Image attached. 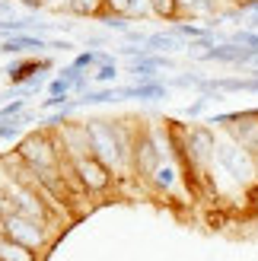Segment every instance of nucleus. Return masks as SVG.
I'll return each mask as SVG.
<instances>
[{
	"label": "nucleus",
	"instance_id": "9b49d317",
	"mask_svg": "<svg viewBox=\"0 0 258 261\" xmlns=\"http://www.w3.org/2000/svg\"><path fill=\"white\" fill-rule=\"evenodd\" d=\"M96 76H99V80H112V76H115V70H112V67H102Z\"/></svg>",
	"mask_w": 258,
	"mask_h": 261
},
{
	"label": "nucleus",
	"instance_id": "f8f14e48",
	"mask_svg": "<svg viewBox=\"0 0 258 261\" xmlns=\"http://www.w3.org/2000/svg\"><path fill=\"white\" fill-rule=\"evenodd\" d=\"M22 4H29V7H42V0H22Z\"/></svg>",
	"mask_w": 258,
	"mask_h": 261
},
{
	"label": "nucleus",
	"instance_id": "1a4fd4ad",
	"mask_svg": "<svg viewBox=\"0 0 258 261\" xmlns=\"http://www.w3.org/2000/svg\"><path fill=\"white\" fill-rule=\"evenodd\" d=\"M102 4L106 0H70V10L76 16H96V13H102Z\"/></svg>",
	"mask_w": 258,
	"mask_h": 261
},
{
	"label": "nucleus",
	"instance_id": "7ed1b4c3",
	"mask_svg": "<svg viewBox=\"0 0 258 261\" xmlns=\"http://www.w3.org/2000/svg\"><path fill=\"white\" fill-rule=\"evenodd\" d=\"M0 232L10 236V239H16V242H22L25 249H32V252H38L48 242V229H45L42 220H32V217H22V214H4Z\"/></svg>",
	"mask_w": 258,
	"mask_h": 261
},
{
	"label": "nucleus",
	"instance_id": "423d86ee",
	"mask_svg": "<svg viewBox=\"0 0 258 261\" xmlns=\"http://www.w3.org/2000/svg\"><path fill=\"white\" fill-rule=\"evenodd\" d=\"M150 10L157 13L160 19H178L182 16V0H150Z\"/></svg>",
	"mask_w": 258,
	"mask_h": 261
},
{
	"label": "nucleus",
	"instance_id": "0eeeda50",
	"mask_svg": "<svg viewBox=\"0 0 258 261\" xmlns=\"http://www.w3.org/2000/svg\"><path fill=\"white\" fill-rule=\"evenodd\" d=\"M42 67H48L45 61L42 64H38V61H25V64H19V67H10V80L13 83H22V80H29L32 73H38Z\"/></svg>",
	"mask_w": 258,
	"mask_h": 261
},
{
	"label": "nucleus",
	"instance_id": "20e7f679",
	"mask_svg": "<svg viewBox=\"0 0 258 261\" xmlns=\"http://www.w3.org/2000/svg\"><path fill=\"white\" fill-rule=\"evenodd\" d=\"M70 166H73V175H76V181H80L83 191L99 194V191H109L112 188V172H109V166H106L102 156L86 153V156H76Z\"/></svg>",
	"mask_w": 258,
	"mask_h": 261
},
{
	"label": "nucleus",
	"instance_id": "39448f33",
	"mask_svg": "<svg viewBox=\"0 0 258 261\" xmlns=\"http://www.w3.org/2000/svg\"><path fill=\"white\" fill-rule=\"evenodd\" d=\"M0 261H38V258H35L32 249H25L22 242H16V239H10V236L0 232Z\"/></svg>",
	"mask_w": 258,
	"mask_h": 261
},
{
	"label": "nucleus",
	"instance_id": "9d476101",
	"mask_svg": "<svg viewBox=\"0 0 258 261\" xmlns=\"http://www.w3.org/2000/svg\"><path fill=\"white\" fill-rule=\"evenodd\" d=\"M25 48H42V42H35V38H29V35H19V38H10V42L4 45V51H25Z\"/></svg>",
	"mask_w": 258,
	"mask_h": 261
},
{
	"label": "nucleus",
	"instance_id": "f03ea898",
	"mask_svg": "<svg viewBox=\"0 0 258 261\" xmlns=\"http://www.w3.org/2000/svg\"><path fill=\"white\" fill-rule=\"evenodd\" d=\"M22 156V163L35 169V172H61L64 169V160H61V150H58V143L51 140L48 134H32V137H25L19 143V150Z\"/></svg>",
	"mask_w": 258,
	"mask_h": 261
},
{
	"label": "nucleus",
	"instance_id": "f257e3e1",
	"mask_svg": "<svg viewBox=\"0 0 258 261\" xmlns=\"http://www.w3.org/2000/svg\"><path fill=\"white\" fill-rule=\"evenodd\" d=\"M214 163L223 169V172L239 181V185H258V156L249 153L246 147H239L236 140H229V143H217V156H214Z\"/></svg>",
	"mask_w": 258,
	"mask_h": 261
},
{
	"label": "nucleus",
	"instance_id": "6e6552de",
	"mask_svg": "<svg viewBox=\"0 0 258 261\" xmlns=\"http://www.w3.org/2000/svg\"><path fill=\"white\" fill-rule=\"evenodd\" d=\"M150 181H153V185H157L160 191H169V188L175 185V169H172V166H163V163H160V169L153 172V178H150Z\"/></svg>",
	"mask_w": 258,
	"mask_h": 261
}]
</instances>
